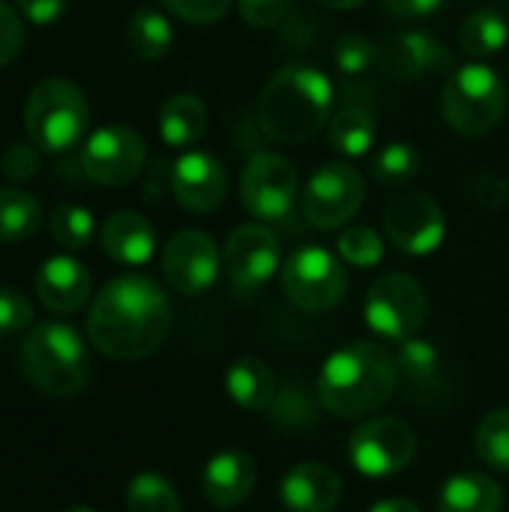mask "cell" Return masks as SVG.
Listing matches in <instances>:
<instances>
[{"label":"cell","instance_id":"obj_1","mask_svg":"<svg viewBox=\"0 0 509 512\" xmlns=\"http://www.w3.org/2000/svg\"><path fill=\"white\" fill-rule=\"evenodd\" d=\"M171 330V303L147 276H117L93 300L87 336L111 360L135 363L150 357Z\"/></svg>","mask_w":509,"mask_h":512},{"label":"cell","instance_id":"obj_2","mask_svg":"<svg viewBox=\"0 0 509 512\" xmlns=\"http://www.w3.org/2000/svg\"><path fill=\"white\" fill-rule=\"evenodd\" d=\"M396 387V357L375 342H351L333 351L318 375L321 408L339 420L375 414L393 399Z\"/></svg>","mask_w":509,"mask_h":512},{"label":"cell","instance_id":"obj_3","mask_svg":"<svg viewBox=\"0 0 509 512\" xmlns=\"http://www.w3.org/2000/svg\"><path fill=\"white\" fill-rule=\"evenodd\" d=\"M333 117L330 78L303 63H288L267 78L258 96V123L279 144H303Z\"/></svg>","mask_w":509,"mask_h":512},{"label":"cell","instance_id":"obj_4","mask_svg":"<svg viewBox=\"0 0 509 512\" xmlns=\"http://www.w3.org/2000/svg\"><path fill=\"white\" fill-rule=\"evenodd\" d=\"M21 372L45 396L69 399L87 387L90 363L84 339L75 327L60 321L36 324L21 342Z\"/></svg>","mask_w":509,"mask_h":512},{"label":"cell","instance_id":"obj_5","mask_svg":"<svg viewBox=\"0 0 509 512\" xmlns=\"http://www.w3.org/2000/svg\"><path fill=\"white\" fill-rule=\"evenodd\" d=\"M441 111L453 132L465 138L489 135L507 111V84L483 60L453 69L441 93Z\"/></svg>","mask_w":509,"mask_h":512},{"label":"cell","instance_id":"obj_6","mask_svg":"<svg viewBox=\"0 0 509 512\" xmlns=\"http://www.w3.org/2000/svg\"><path fill=\"white\" fill-rule=\"evenodd\" d=\"M90 123V105L78 84L66 78H42L24 105V126L39 150L63 153L81 144Z\"/></svg>","mask_w":509,"mask_h":512},{"label":"cell","instance_id":"obj_7","mask_svg":"<svg viewBox=\"0 0 509 512\" xmlns=\"http://www.w3.org/2000/svg\"><path fill=\"white\" fill-rule=\"evenodd\" d=\"M426 312H429L426 291L408 273H387L375 279L363 306L366 324L378 336L399 345L420 333V327L426 324Z\"/></svg>","mask_w":509,"mask_h":512},{"label":"cell","instance_id":"obj_8","mask_svg":"<svg viewBox=\"0 0 509 512\" xmlns=\"http://www.w3.org/2000/svg\"><path fill=\"white\" fill-rule=\"evenodd\" d=\"M348 288L345 267L324 246H300L282 264V291L303 312H330Z\"/></svg>","mask_w":509,"mask_h":512},{"label":"cell","instance_id":"obj_9","mask_svg":"<svg viewBox=\"0 0 509 512\" xmlns=\"http://www.w3.org/2000/svg\"><path fill=\"white\" fill-rule=\"evenodd\" d=\"M363 198H366L363 174L348 162H327L306 180L300 207L309 225L321 231H333L357 216Z\"/></svg>","mask_w":509,"mask_h":512},{"label":"cell","instance_id":"obj_10","mask_svg":"<svg viewBox=\"0 0 509 512\" xmlns=\"http://www.w3.org/2000/svg\"><path fill=\"white\" fill-rule=\"evenodd\" d=\"M417 456V432L399 417H375L348 441L351 465L372 480L402 474Z\"/></svg>","mask_w":509,"mask_h":512},{"label":"cell","instance_id":"obj_11","mask_svg":"<svg viewBox=\"0 0 509 512\" xmlns=\"http://www.w3.org/2000/svg\"><path fill=\"white\" fill-rule=\"evenodd\" d=\"M300 195L297 168L279 153H255L240 174V201L261 222H282L291 216Z\"/></svg>","mask_w":509,"mask_h":512},{"label":"cell","instance_id":"obj_12","mask_svg":"<svg viewBox=\"0 0 509 512\" xmlns=\"http://www.w3.org/2000/svg\"><path fill=\"white\" fill-rule=\"evenodd\" d=\"M447 216L423 192H396L384 207V237L405 255H429L444 243Z\"/></svg>","mask_w":509,"mask_h":512},{"label":"cell","instance_id":"obj_13","mask_svg":"<svg viewBox=\"0 0 509 512\" xmlns=\"http://www.w3.org/2000/svg\"><path fill=\"white\" fill-rule=\"evenodd\" d=\"M144 162L147 144L129 126H102L81 147V168L99 186H129Z\"/></svg>","mask_w":509,"mask_h":512},{"label":"cell","instance_id":"obj_14","mask_svg":"<svg viewBox=\"0 0 509 512\" xmlns=\"http://www.w3.org/2000/svg\"><path fill=\"white\" fill-rule=\"evenodd\" d=\"M219 264L222 261L213 237L198 228L177 231L162 252L165 282L183 297H198L210 291L219 276Z\"/></svg>","mask_w":509,"mask_h":512},{"label":"cell","instance_id":"obj_15","mask_svg":"<svg viewBox=\"0 0 509 512\" xmlns=\"http://www.w3.org/2000/svg\"><path fill=\"white\" fill-rule=\"evenodd\" d=\"M222 264L228 279L240 291H255L261 288L282 264V243L267 225H240L231 231Z\"/></svg>","mask_w":509,"mask_h":512},{"label":"cell","instance_id":"obj_16","mask_svg":"<svg viewBox=\"0 0 509 512\" xmlns=\"http://www.w3.org/2000/svg\"><path fill=\"white\" fill-rule=\"evenodd\" d=\"M171 192L180 207L192 213H210L225 201L228 192L225 165L207 150H186L171 165Z\"/></svg>","mask_w":509,"mask_h":512},{"label":"cell","instance_id":"obj_17","mask_svg":"<svg viewBox=\"0 0 509 512\" xmlns=\"http://www.w3.org/2000/svg\"><path fill=\"white\" fill-rule=\"evenodd\" d=\"M453 63H456L453 51L426 30H402L384 45V66L393 78L402 81L450 72Z\"/></svg>","mask_w":509,"mask_h":512},{"label":"cell","instance_id":"obj_18","mask_svg":"<svg viewBox=\"0 0 509 512\" xmlns=\"http://www.w3.org/2000/svg\"><path fill=\"white\" fill-rule=\"evenodd\" d=\"M258 483V465L243 450H225L216 453L201 474V492L216 510H234L255 492Z\"/></svg>","mask_w":509,"mask_h":512},{"label":"cell","instance_id":"obj_19","mask_svg":"<svg viewBox=\"0 0 509 512\" xmlns=\"http://www.w3.org/2000/svg\"><path fill=\"white\" fill-rule=\"evenodd\" d=\"M279 498L288 512H333L342 501V477L324 462H300L282 477Z\"/></svg>","mask_w":509,"mask_h":512},{"label":"cell","instance_id":"obj_20","mask_svg":"<svg viewBox=\"0 0 509 512\" xmlns=\"http://www.w3.org/2000/svg\"><path fill=\"white\" fill-rule=\"evenodd\" d=\"M39 303L57 315H72L90 300V270L69 255H51L36 270Z\"/></svg>","mask_w":509,"mask_h":512},{"label":"cell","instance_id":"obj_21","mask_svg":"<svg viewBox=\"0 0 509 512\" xmlns=\"http://www.w3.org/2000/svg\"><path fill=\"white\" fill-rule=\"evenodd\" d=\"M99 240H102V252L123 267H141L156 252V231L135 210L111 213L99 231Z\"/></svg>","mask_w":509,"mask_h":512},{"label":"cell","instance_id":"obj_22","mask_svg":"<svg viewBox=\"0 0 509 512\" xmlns=\"http://www.w3.org/2000/svg\"><path fill=\"white\" fill-rule=\"evenodd\" d=\"M273 369L258 357H240L225 372V393L246 411H267L276 399Z\"/></svg>","mask_w":509,"mask_h":512},{"label":"cell","instance_id":"obj_23","mask_svg":"<svg viewBox=\"0 0 509 512\" xmlns=\"http://www.w3.org/2000/svg\"><path fill=\"white\" fill-rule=\"evenodd\" d=\"M504 492L498 480L480 471L456 474L438 495V512H501Z\"/></svg>","mask_w":509,"mask_h":512},{"label":"cell","instance_id":"obj_24","mask_svg":"<svg viewBox=\"0 0 509 512\" xmlns=\"http://www.w3.org/2000/svg\"><path fill=\"white\" fill-rule=\"evenodd\" d=\"M207 132V105L195 93L171 96L159 111V135L168 147L186 150Z\"/></svg>","mask_w":509,"mask_h":512},{"label":"cell","instance_id":"obj_25","mask_svg":"<svg viewBox=\"0 0 509 512\" xmlns=\"http://www.w3.org/2000/svg\"><path fill=\"white\" fill-rule=\"evenodd\" d=\"M509 27L501 12L495 9H474L462 27H459V51L483 60V57H495L507 48Z\"/></svg>","mask_w":509,"mask_h":512},{"label":"cell","instance_id":"obj_26","mask_svg":"<svg viewBox=\"0 0 509 512\" xmlns=\"http://www.w3.org/2000/svg\"><path fill=\"white\" fill-rule=\"evenodd\" d=\"M327 138H330V144L339 153H345V156H363V153L372 150V144L378 138V123H375V117H372L369 108L345 105V108H339L330 117Z\"/></svg>","mask_w":509,"mask_h":512},{"label":"cell","instance_id":"obj_27","mask_svg":"<svg viewBox=\"0 0 509 512\" xmlns=\"http://www.w3.org/2000/svg\"><path fill=\"white\" fill-rule=\"evenodd\" d=\"M42 207L30 192L0 189V243H24L39 231Z\"/></svg>","mask_w":509,"mask_h":512},{"label":"cell","instance_id":"obj_28","mask_svg":"<svg viewBox=\"0 0 509 512\" xmlns=\"http://www.w3.org/2000/svg\"><path fill=\"white\" fill-rule=\"evenodd\" d=\"M126 42L132 48L135 57L141 60H159L171 51V42H174V30H171V21L156 12V9H138L132 18H129V27H126Z\"/></svg>","mask_w":509,"mask_h":512},{"label":"cell","instance_id":"obj_29","mask_svg":"<svg viewBox=\"0 0 509 512\" xmlns=\"http://www.w3.org/2000/svg\"><path fill=\"white\" fill-rule=\"evenodd\" d=\"M318 405L321 399H315V393L306 384L294 381L276 390L270 414H273V423L282 429H312L318 423Z\"/></svg>","mask_w":509,"mask_h":512},{"label":"cell","instance_id":"obj_30","mask_svg":"<svg viewBox=\"0 0 509 512\" xmlns=\"http://www.w3.org/2000/svg\"><path fill=\"white\" fill-rule=\"evenodd\" d=\"M126 510L129 512H183L180 495L171 480L162 474L144 471L126 486Z\"/></svg>","mask_w":509,"mask_h":512},{"label":"cell","instance_id":"obj_31","mask_svg":"<svg viewBox=\"0 0 509 512\" xmlns=\"http://www.w3.org/2000/svg\"><path fill=\"white\" fill-rule=\"evenodd\" d=\"M474 447L483 465L509 474V408L492 411L474 429Z\"/></svg>","mask_w":509,"mask_h":512},{"label":"cell","instance_id":"obj_32","mask_svg":"<svg viewBox=\"0 0 509 512\" xmlns=\"http://www.w3.org/2000/svg\"><path fill=\"white\" fill-rule=\"evenodd\" d=\"M372 174L378 183L405 186L420 174V153L405 141H390L378 150V156L372 162Z\"/></svg>","mask_w":509,"mask_h":512},{"label":"cell","instance_id":"obj_33","mask_svg":"<svg viewBox=\"0 0 509 512\" xmlns=\"http://www.w3.org/2000/svg\"><path fill=\"white\" fill-rule=\"evenodd\" d=\"M396 366H399V381L420 387V384H432L438 378L441 357H438V351H435L432 342L414 336V339L402 342L399 357H396Z\"/></svg>","mask_w":509,"mask_h":512},{"label":"cell","instance_id":"obj_34","mask_svg":"<svg viewBox=\"0 0 509 512\" xmlns=\"http://www.w3.org/2000/svg\"><path fill=\"white\" fill-rule=\"evenodd\" d=\"M51 237L63 246V249H84L93 240V213L87 207L78 204H60L54 207L51 219H48Z\"/></svg>","mask_w":509,"mask_h":512},{"label":"cell","instance_id":"obj_35","mask_svg":"<svg viewBox=\"0 0 509 512\" xmlns=\"http://www.w3.org/2000/svg\"><path fill=\"white\" fill-rule=\"evenodd\" d=\"M339 258L351 267H375L384 258V237L369 225L345 228L339 237Z\"/></svg>","mask_w":509,"mask_h":512},{"label":"cell","instance_id":"obj_36","mask_svg":"<svg viewBox=\"0 0 509 512\" xmlns=\"http://www.w3.org/2000/svg\"><path fill=\"white\" fill-rule=\"evenodd\" d=\"M333 57H336V66H339L342 75L357 78V75H363V72H369V69L375 66L378 48H375V42H372L369 36H363V33H345V36H339L336 54H333Z\"/></svg>","mask_w":509,"mask_h":512},{"label":"cell","instance_id":"obj_37","mask_svg":"<svg viewBox=\"0 0 509 512\" xmlns=\"http://www.w3.org/2000/svg\"><path fill=\"white\" fill-rule=\"evenodd\" d=\"M30 324H33V306H30V300L21 291H15V288L0 285V336L21 333Z\"/></svg>","mask_w":509,"mask_h":512},{"label":"cell","instance_id":"obj_38","mask_svg":"<svg viewBox=\"0 0 509 512\" xmlns=\"http://www.w3.org/2000/svg\"><path fill=\"white\" fill-rule=\"evenodd\" d=\"M171 15L189 24H213L228 15L231 0H159Z\"/></svg>","mask_w":509,"mask_h":512},{"label":"cell","instance_id":"obj_39","mask_svg":"<svg viewBox=\"0 0 509 512\" xmlns=\"http://www.w3.org/2000/svg\"><path fill=\"white\" fill-rule=\"evenodd\" d=\"M0 171H3V177H9L15 183H24V180L36 177V171H39V147L33 141L12 144L0 159Z\"/></svg>","mask_w":509,"mask_h":512},{"label":"cell","instance_id":"obj_40","mask_svg":"<svg viewBox=\"0 0 509 512\" xmlns=\"http://www.w3.org/2000/svg\"><path fill=\"white\" fill-rule=\"evenodd\" d=\"M294 0H237V9L243 15V21L255 30H267L285 21V15L291 12Z\"/></svg>","mask_w":509,"mask_h":512},{"label":"cell","instance_id":"obj_41","mask_svg":"<svg viewBox=\"0 0 509 512\" xmlns=\"http://www.w3.org/2000/svg\"><path fill=\"white\" fill-rule=\"evenodd\" d=\"M24 45V24L12 6L0 0V66L12 63L21 54Z\"/></svg>","mask_w":509,"mask_h":512},{"label":"cell","instance_id":"obj_42","mask_svg":"<svg viewBox=\"0 0 509 512\" xmlns=\"http://www.w3.org/2000/svg\"><path fill=\"white\" fill-rule=\"evenodd\" d=\"M15 6L36 27H48L66 12V0H15Z\"/></svg>","mask_w":509,"mask_h":512},{"label":"cell","instance_id":"obj_43","mask_svg":"<svg viewBox=\"0 0 509 512\" xmlns=\"http://www.w3.org/2000/svg\"><path fill=\"white\" fill-rule=\"evenodd\" d=\"M444 0H381V6L396 18H426L441 9Z\"/></svg>","mask_w":509,"mask_h":512},{"label":"cell","instance_id":"obj_44","mask_svg":"<svg viewBox=\"0 0 509 512\" xmlns=\"http://www.w3.org/2000/svg\"><path fill=\"white\" fill-rule=\"evenodd\" d=\"M369 512H420V507L411 504V501L396 498V501H381V504H375Z\"/></svg>","mask_w":509,"mask_h":512},{"label":"cell","instance_id":"obj_45","mask_svg":"<svg viewBox=\"0 0 509 512\" xmlns=\"http://www.w3.org/2000/svg\"><path fill=\"white\" fill-rule=\"evenodd\" d=\"M315 3H321V6H327V9L348 12V9H357V6H363L366 0H315Z\"/></svg>","mask_w":509,"mask_h":512},{"label":"cell","instance_id":"obj_46","mask_svg":"<svg viewBox=\"0 0 509 512\" xmlns=\"http://www.w3.org/2000/svg\"><path fill=\"white\" fill-rule=\"evenodd\" d=\"M66 512H93V510H84V507H78V510H66Z\"/></svg>","mask_w":509,"mask_h":512}]
</instances>
